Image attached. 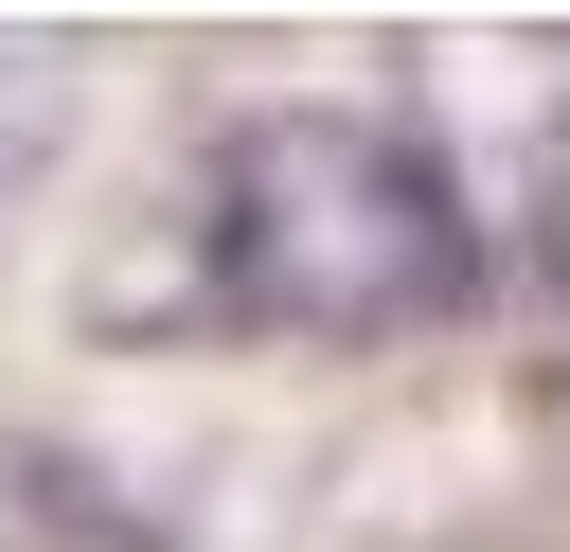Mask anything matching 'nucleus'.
I'll return each mask as SVG.
<instances>
[{"label":"nucleus","instance_id":"7ed1b4c3","mask_svg":"<svg viewBox=\"0 0 570 552\" xmlns=\"http://www.w3.org/2000/svg\"><path fill=\"white\" fill-rule=\"evenodd\" d=\"M0 552H142V534H125V516H53V463L18 445V463H0Z\"/></svg>","mask_w":570,"mask_h":552},{"label":"nucleus","instance_id":"f257e3e1","mask_svg":"<svg viewBox=\"0 0 570 552\" xmlns=\"http://www.w3.org/2000/svg\"><path fill=\"white\" fill-rule=\"evenodd\" d=\"M196 249H214V303L267 321V338H410V321L463 303V196L374 107H267V125H232Z\"/></svg>","mask_w":570,"mask_h":552},{"label":"nucleus","instance_id":"f03ea898","mask_svg":"<svg viewBox=\"0 0 570 552\" xmlns=\"http://www.w3.org/2000/svg\"><path fill=\"white\" fill-rule=\"evenodd\" d=\"M53 125H71V53H36V36H0V196L53 160Z\"/></svg>","mask_w":570,"mask_h":552},{"label":"nucleus","instance_id":"20e7f679","mask_svg":"<svg viewBox=\"0 0 570 552\" xmlns=\"http://www.w3.org/2000/svg\"><path fill=\"white\" fill-rule=\"evenodd\" d=\"M534 267H552V321H570V196L534 214Z\"/></svg>","mask_w":570,"mask_h":552}]
</instances>
